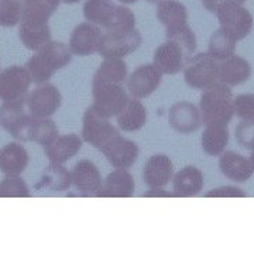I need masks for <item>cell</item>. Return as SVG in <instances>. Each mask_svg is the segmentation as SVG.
Instances as JSON below:
<instances>
[{
    "label": "cell",
    "instance_id": "6da1fadb",
    "mask_svg": "<svg viewBox=\"0 0 254 254\" xmlns=\"http://www.w3.org/2000/svg\"><path fill=\"white\" fill-rule=\"evenodd\" d=\"M85 18L105 31H128L136 28V16L125 6H118L112 0H86L83 4Z\"/></svg>",
    "mask_w": 254,
    "mask_h": 254
},
{
    "label": "cell",
    "instance_id": "7a4b0ae2",
    "mask_svg": "<svg viewBox=\"0 0 254 254\" xmlns=\"http://www.w3.org/2000/svg\"><path fill=\"white\" fill-rule=\"evenodd\" d=\"M233 93L225 83L205 89L199 102L200 119L205 126H227L235 115Z\"/></svg>",
    "mask_w": 254,
    "mask_h": 254
},
{
    "label": "cell",
    "instance_id": "3957f363",
    "mask_svg": "<svg viewBox=\"0 0 254 254\" xmlns=\"http://www.w3.org/2000/svg\"><path fill=\"white\" fill-rule=\"evenodd\" d=\"M72 60V53L69 47L64 43L50 41L41 47L26 64L31 79L36 83H46L51 76L61 68L66 66Z\"/></svg>",
    "mask_w": 254,
    "mask_h": 254
},
{
    "label": "cell",
    "instance_id": "277c9868",
    "mask_svg": "<svg viewBox=\"0 0 254 254\" xmlns=\"http://www.w3.org/2000/svg\"><path fill=\"white\" fill-rule=\"evenodd\" d=\"M10 134L18 141H34L46 147L58 136V128L50 118H36L24 113L10 130Z\"/></svg>",
    "mask_w": 254,
    "mask_h": 254
},
{
    "label": "cell",
    "instance_id": "5b68a950",
    "mask_svg": "<svg viewBox=\"0 0 254 254\" xmlns=\"http://www.w3.org/2000/svg\"><path fill=\"white\" fill-rule=\"evenodd\" d=\"M184 68L185 82L192 89L205 91L219 82V64L208 53L190 58Z\"/></svg>",
    "mask_w": 254,
    "mask_h": 254
},
{
    "label": "cell",
    "instance_id": "8992f818",
    "mask_svg": "<svg viewBox=\"0 0 254 254\" xmlns=\"http://www.w3.org/2000/svg\"><path fill=\"white\" fill-rule=\"evenodd\" d=\"M93 105L92 108L103 118L110 119L118 116L128 103V95L123 88V83L103 82L92 85Z\"/></svg>",
    "mask_w": 254,
    "mask_h": 254
},
{
    "label": "cell",
    "instance_id": "52a82bcc",
    "mask_svg": "<svg viewBox=\"0 0 254 254\" xmlns=\"http://www.w3.org/2000/svg\"><path fill=\"white\" fill-rule=\"evenodd\" d=\"M215 13L218 16L220 28L235 37L237 41L252 33L253 16L243 4L236 1H222L218 4Z\"/></svg>",
    "mask_w": 254,
    "mask_h": 254
},
{
    "label": "cell",
    "instance_id": "ba28073f",
    "mask_svg": "<svg viewBox=\"0 0 254 254\" xmlns=\"http://www.w3.org/2000/svg\"><path fill=\"white\" fill-rule=\"evenodd\" d=\"M143 37L137 28L128 31H106L103 33L99 54L103 58H125L133 54L141 46Z\"/></svg>",
    "mask_w": 254,
    "mask_h": 254
},
{
    "label": "cell",
    "instance_id": "9c48e42d",
    "mask_svg": "<svg viewBox=\"0 0 254 254\" xmlns=\"http://www.w3.org/2000/svg\"><path fill=\"white\" fill-rule=\"evenodd\" d=\"M31 82L27 68L21 65H11L3 69L0 72V99L3 102L26 100Z\"/></svg>",
    "mask_w": 254,
    "mask_h": 254
},
{
    "label": "cell",
    "instance_id": "30bf717a",
    "mask_svg": "<svg viewBox=\"0 0 254 254\" xmlns=\"http://www.w3.org/2000/svg\"><path fill=\"white\" fill-rule=\"evenodd\" d=\"M116 134H119L118 128L110 123L109 119L100 116L92 106L83 113L82 137L86 143H89L98 150H102V147Z\"/></svg>",
    "mask_w": 254,
    "mask_h": 254
},
{
    "label": "cell",
    "instance_id": "8fae6325",
    "mask_svg": "<svg viewBox=\"0 0 254 254\" xmlns=\"http://www.w3.org/2000/svg\"><path fill=\"white\" fill-rule=\"evenodd\" d=\"M61 92L51 83H40L26 99L28 110L36 118H51L61 108Z\"/></svg>",
    "mask_w": 254,
    "mask_h": 254
},
{
    "label": "cell",
    "instance_id": "7c38bea8",
    "mask_svg": "<svg viewBox=\"0 0 254 254\" xmlns=\"http://www.w3.org/2000/svg\"><path fill=\"white\" fill-rule=\"evenodd\" d=\"M163 81V72L154 64H145L136 68L127 79V89L134 99L150 96Z\"/></svg>",
    "mask_w": 254,
    "mask_h": 254
},
{
    "label": "cell",
    "instance_id": "4fadbf2b",
    "mask_svg": "<svg viewBox=\"0 0 254 254\" xmlns=\"http://www.w3.org/2000/svg\"><path fill=\"white\" fill-rule=\"evenodd\" d=\"M100 151L105 154L108 161L113 167L126 168V170L136 163L138 154H140L138 145L133 140H128L120 134L112 137L109 141L102 147Z\"/></svg>",
    "mask_w": 254,
    "mask_h": 254
},
{
    "label": "cell",
    "instance_id": "5bb4252c",
    "mask_svg": "<svg viewBox=\"0 0 254 254\" xmlns=\"http://www.w3.org/2000/svg\"><path fill=\"white\" fill-rule=\"evenodd\" d=\"M103 33L96 24L93 23H81L76 26L69 38V50L71 53L79 57L99 53L100 43H102Z\"/></svg>",
    "mask_w": 254,
    "mask_h": 254
},
{
    "label": "cell",
    "instance_id": "9a60e30c",
    "mask_svg": "<svg viewBox=\"0 0 254 254\" xmlns=\"http://www.w3.org/2000/svg\"><path fill=\"white\" fill-rule=\"evenodd\" d=\"M168 122L170 126L181 134H190L202 125L199 109L187 100L174 103L168 112Z\"/></svg>",
    "mask_w": 254,
    "mask_h": 254
},
{
    "label": "cell",
    "instance_id": "2e32d148",
    "mask_svg": "<svg viewBox=\"0 0 254 254\" xmlns=\"http://www.w3.org/2000/svg\"><path fill=\"white\" fill-rule=\"evenodd\" d=\"M134 178L126 168H116L108 175L95 196L99 198H130L134 195Z\"/></svg>",
    "mask_w": 254,
    "mask_h": 254
},
{
    "label": "cell",
    "instance_id": "e0dca14e",
    "mask_svg": "<svg viewBox=\"0 0 254 254\" xmlns=\"http://www.w3.org/2000/svg\"><path fill=\"white\" fill-rule=\"evenodd\" d=\"M174 165L170 157L165 154L151 155L144 165L143 178L150 190L167 187L173 180Z\"/></svg>",
    "mask_w": 254,
    "mask_h": 254
},
{
    "label": "cell",
    "instance_id": "ac0fdd59",
    "mask_svg": "<svg viewBox=\"0 0 254 254\" xmlns=\"http://www.w3.org/2000/svg\"><path fill=\"white\" fill-rule=\"evenodd\" d=\"M72 185L83 196L96 195L102 185V175L95 164L89 160H81L75 164L72 173Z\"/></svg>",
    "mask_w": 254,
    "mask_h": 254
},
{
    "label": "cell",
    "instance_id": "d6986e66",
    "mask_svg": "<svg viewBox=\"0 0 254 254\" xmlns=\"http://www.w3.org/2000/svg\"><path fill=\"white\" fill-rule=\"evenodd\" d=\"M185 57V51L178 43L167 40L155 50L154 65L163 73L175 75L184 69Z\"/></svg>",
    "mask_w": 254,
    "mask_h": 254
},
{
    "label": "cell",
    "instance_id": "ffe728a7",
    "mask_svg": "<svg viewBox=\"0 0 254 254\" xmlns=\"http://www.w3.org/2000/svg\"><path fill=\"white\" fill-rule=\"evenodd\" d=\"M82 138L78 134H64L55 137L54 140L44 147V153L50 163L64 164L73 158L81 151Z\"/></svg>",
    "mask_w": 254,
    "mask_h": 254
},
{
    "label": "cell",
    "instance_id": "44dd1931",
    "mask_svg": "<svg viewBox=\"0 0 254 254\" xmlns=\"http://www.w3.org/2000/svg\"><path fill=\"white\" fill-rule=\"evenodd\" d=\"M30 157L20 143H9L0 151V171L6 177H16L26 171Z\"/></svg>",
    "mask_w": 254,
    "mask_h": 254
},
{
    "label": "cell",
    "instance_id": "7402d4cb",
    "mask_svg": "<svg viewBox=\"0 0 254 254\" xmlns=\"http://www.w3.org/2000/svg\"><path fill=\"white\" fill-rule=\"evenodd\" d=\"M219 157L220 171L226 178L235 182H246L252 178L254 171L247 157L235 151H223Z\"/></svg>",
    "mask_w": 254,
    "mask_h": 254
},
{
    "label": "cell",
    "instance_id": "603a6c76",
    "mask_svg": "<svg viewBox=\"0 0 254 254\" xmlns=\"http://www.w3.org/2000/svg\"><path fill=\"white\" fill-rule=\"evenodd\" d=\"M252 76L250 63L239 57L232 55L219 64V82L227 86H237Z\"/></svg>",
    "mask_w": 254,
    "mask_h": 254
},
{
    "label": "cell",
    "instance_id": "cb8c5ba5",
    "mask_svg": "<svg viewBox=\"0 0 254 254\" xmlns=\"http://www.w3.org/2000/svg\"><path fill=\"white\" fill-rule=\"evenodd\" d=\"M203 185H205L203 174L199 168L193 165L182 168L181 171H178L173 177L174 193L177 196H182V198L195 196L203 190Z\"/></svg>",
    "mask_w": 254,
    "mask_h": 254
},
{
    "label": "cell",
    "instance_id": "d4e9b609",
    "mask_svg": "<svg viewBox=\"0 0 254 254\" xmlns=\"http://www.w3.org/2000/svg\"><path fill=\"white\" fill-rule=\"evenodd\" d=\"M157 17L165 31H174L188 24L187 7L178 0H161L157 6Z\"/></svg>",
    "mask_w": 254,
    "mask_h": 254
},
{
    "label": "cell",
    "instance_id": "484cf974",
    "mask_svg": "<svg viewBox=\"0 0 254 254\" xmlns=\"http://www.w3.org/2000/svg\"><path fill=\"white\" fill-rule=\"evenodd\" d=\"M18 37L23 46L31 51H38L51 41V30L48 23L38 21H20Z\"/></svg>",
    "mask_w": 254,
    "mask_h": 254
},
{
    "label": "cell",
    "instance_id": "4316f807",
    "mask_svg": "<svg viewBox=\"0 0 254 254\" xmlns=\"http://www.w3.org/2000/svg\"><path fill=\"white\" fill-rule=\"evenodd\" d=\"M72 185L71 173L64 167L63 164L51 163L46 167L40 181L36 184V190H66Z\"/></svg>",
    "mask_w": 254,
    "mask_h": 254
},
{
    "label": "cell",
    "instance_id": "83f0119b",
    "mask_svg": "<svg viewBox=\"0 0 254 254\" xmlns=\"http://www.w3.org/2000/svg\"><path fill=\"white\" fill-rule=\"evenodd\" d=\"M147 122V110L145 106L138 99H130L128 103L125 106L118 115L119 127L126 131V133H133L144 127Z\"/></svg>",
    "mask_w": 254,
    "mask_h": 254
},
{
    "label": "cell",
    "instance_id": "f1b7e54d",
    "mask_svg": "<svg viewBox=\"0 0 254 254\" xmlns=\"http://www.w3.org/2000/svg\"><path fill=\"white\" fill-rule=\"evenodd\" d=\"M61 0H23L20 21L48 23L50 17L58 9Z\"/></svg>",
    "mask_w": 254,
    "mask_h": 254
},
{
    "label": "cell",
    "instance_id": "f546056e",
    "mask_svg": "<svg viewBox=\"0 0 254 254\" xmlns=\"http://www.w3.org/2000/svg\"><path fill=\"white\" fill-rule=\"evenodd\" d=\"M127 79V65L122 58H105L100 64L98 71L93 75L92 85L103 83V82H113V83H123Z\"/></svg>",
    "mask_w": 254,
    "mask_h": 254
},
{
    "label": "cell",
    "instance_id": "4dcf8cb0",
    "mask_svg": "<svg viewBox=\"0 0 254 254\" xmlns=\"http://www.w3.org/2000/svg\"><path fill=\"white\" fill-rule=\"evenodd\" d=\"M202 148L208 155L219 157L226 151L229 143V128L227 126H206L202 133Z\"/></svg>",
    "mask_w": 254,
    "mask_h": 254
},
{
    "label": "cell",
    "instance_id": "1f68e13d",
    "mask_svg": "<svg viewBox=\"0 0 254 254\" xmlns=\"http://www.w3.org/2000/svg\"><path fill=\"white\" fill-rule=\"evenodd\" d=\"M236 43L237 40L235 37L230 36L227 31L220 28L218 31H215L209 40L208 54L213 57L216 61H223L235 54Z\"/></svg>",
    "mask_w": 254,
    "mask_h": 254
},
{
    "label": "cell",
    "instance_id": "d6a6232c",
    "mask_svg": "<svg viewBox=\"0 0 254 254\" xmlns=\"http://www.w3.org/2000/svg\"><path fill=\"white\" fill-rule=\"evenodd\" d=\"M24 105L26 100L3 102V105L0 106V127L10 133V130L16 126L20 118L24 115Z\"/></svg>",
    "mask_w": 254,
    "mask_h": 254
},
{
    "label": "cell",
    "instance_id": "836d02e7",
    "mask_svg": "<svg viewBox=\"0 0 254 254\" xmlns=\"http://www.w3.org/2000/svg\"><path fill=\"white\" fill-rule=\"evenodd\" d=\"M31 195L27 182L20 175L6 177L0 182V198H28Z\"/></svg>",
    "mask_w": 254,
    "mask_h": 254
},
{
    "label": "cell",
    "instance_id": "e575fe53",
    "mask_svg": "<svg viewBox=\"0 0 254 254\" xmlns=\"http://www.w3.org/2000/svg\"><path fill=\"white\" fill-rule=\"evenodd\" d=\"M167 40H171L178 43L185 51V55H192L196 50V36L192 31V28L187 24L184 27L174 30V31H165Z\"/></svg>",
    "mask_w": 254,
    "mask_h": 254
},
{
    "label": "cell",
    "instance_id": "d590c367",
    "mask_svg": "<svg viewBox=\"0 0 254 254\" xmlns=\"http://www.w3.org/2000/svg\"><path fill=\"white\" fill-rule=\"evenodd\" d=\"M21 18L20 0H0V26L14 27Z\"/></svg>",
    "mask_w": 254,
    "mask_h": 254
},
{
    "label": "cell",
    "instance_id": "8d00e7d4",
    "mask_svg": "<svg viewBox=\"0 0 254 254\" xmlns=\"http://www.w3.org/2000/svg\"><path fill=\"white\" fill-rule=\"evenodd\" d=\"M235 113L237 118L242 119L243 122L254 123V95L253 93H243L239 95L233 100Z\"/></svg>",
    "mask_w": 254,
    "mask_h": 254
},
{
    "label": "cell",
    "instance_id": "74e56055",
    "mask_svg": "<svg viewBox=\"0 0 254 254\" xmlns=\"http://www.w3.org/2000/svg\"><path fill=\"white\" fill-rule=\"evenodd\" d=\"M236 138L239 144L246 150H252L254 143V123L242 122L236 127Z\"/></svg>",
    "mask_w": 254,
    "mask_h": 254
},
{
    "label": "cell",
    "instance_id": "f35d334b",
    "mask_svg": "<svg viewBox=\"0 0 254 254\" xmlns=\"http://www.w3.org/2000/svg\"><path fill=\"white\" fill-rule=\"evenodd\" d=\"M206 198H245L246 192L237 187H232V185H226V187H220L216 190H212L206 192L205 195Z\"/></svg>",
    "mask_w": 254,
    "mask_h": 254
},
{
    "label": "cell",
    "instance_id": "ab89813d",
    "mask_svg": "<svg viewBox=\"0 0 254 254\" xmlns=\"http://www.w3.org/2000/svg\"><path fill=\"white\" fill-rule=\"evenodd\" d=\"M143 196H177L174 192L170 190H164L163 188H158V190H150L145 192Z\"/></svg>",
    "mask_w": 254,
    "mask_h": 254
},
{
    "label": "cell",
    "instance_id": "60d3db41",
    "mask_svg": "<svg viewBox=\"0 0 254 254\" xmlns=\"http://www.w3.org/2000/svg\"><path fill=\"white\" fill-rule=\"evenodd\" d=\"M219 1L220 0H202V3H203V6H205V9H208L209 11H216V7H218Z\"/></svg>",
    "mask_w": 254,
    "mask_h": 254
},
{
    "label": "cell",
    "instance_id": "b9f144b4",
    "mask_svg": "<svg viewBox=\"0 0 254 254\" xmlns=\"http://www.w3.org/2000/svg\"><path fill=\"white\" fill-rule=\"evenodd\" d=\"M250 164H252V167H253V171H254V143H253V147H252V155H250Z\"/></svg>",
    "mask_w": 254,
    "mask_h": 254
},
{
    "label": "cell",
    "instance_id": "7bdbcfd3",
    "mask_svg": "<svg viewBox=\"0 0 254 254\" xmlns=\"http://www.w3.org/2000/svg\"><path fill=\"white\" fill-rule=\"evenodd\" d=\"M120 3H125V4H133V3H136L137 0H119Z\"/></svg>",
    "mask_w": 254,
    "mask_h": 254
},
{
    "label": "cell",
    "instance_id": "ee69618b",
    "mask_svg": "<svg viewBox=\"0 0 254 254\" xmlns=\"http://www.w3.org/2000/svg\"><path fill=\"white\" fill-rule=\"evenodd\" d=\"M222 1H236V3H239V4H243L246 0H220L219 3H222Z\"/></svg>",
    "mask_w": 254,
    "mask_h": 254
},
{
    "label": "cell",
    "instance_id": "f6af8a7d",
    "mask_svg": "<svg viewBox=\"0 0 254 254\" xmlns=\"http://www.w3.org/2000/svg\"><path fill=\"white\" fill-rule=\"evenodd\" d=\"M64 3H68V4H73V3H78V1H81V0H61Z\"/></svg>",
    "mask_w": 254,
    "mask_h": 254
},
{
    "label": "cell",
    "instance_id": "bcb514c9",
    "mask_svg": "<svg viewBox=\"0 0 254 254\" xmlns=\"http://www.w3.org/2000/svg\"><path fill=\"white\" fill-rule=\"evenodd\" d=\"M147 1H148V3H153V4H155V3L158 4V3H160L161 0H147Z\"/></svg>",
    "mask_w": 254,
    "mask_h": 254
}]
</instances>
